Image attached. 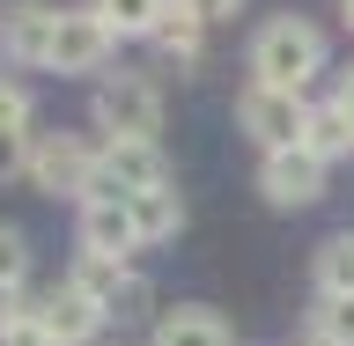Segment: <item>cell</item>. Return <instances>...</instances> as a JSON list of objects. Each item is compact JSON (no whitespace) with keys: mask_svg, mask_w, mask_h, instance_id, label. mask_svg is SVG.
I'll return each instance as SVG.
<instances>
[{"mask_svg":"<svg viewBox=\"0 0 354 346\" xmlns=\"http://www.w3.org/2000/svg\"><path fill=\"white\" fill-rule=\"evenodd\" d=\"M251 74H259L266 88H295V96H303L310 74H325V37H317L303 15H273L259 37H251Z\"/></svg>","mask_w":354,"mask_h":346,"instance_id":"6da1fadb","label":"cell"},{"mask_svg":"<svg viewBox=\"0 0 354 346\" xmlns=\"http://www.w3.org/2000/svg\"><path fill=\"white\" fill-rule=\"evenodd\" d=\"M155 184H170V162L155 140H104L96 148V177H88V199H140Z\"/></svg>","mask_w":354,"mask_h":346,"instance_id":"7a4b0ae2","label":"cell"},{"mask_svg":"<svg viewBox=\"0 0 354 346\" xmlns=\"http://www.w3.org/2000/svg\"><path fill=\"white\" fill-rule=\"evenodd\" d=\"M96 133L104 140H155L162 133V88L148 74H118L96 88Z\"/></svg>","mask_w":354,"mask_h":346,"instance_id":"3957f363","label":"cell"},{"mask_svg":"<svg viewBox=\"0 0 354 346\" xmlns=\"http://www.w3.org/2000/svg\"><path fill=\"white\" fill-rule=\"evenodd\" d=\"M96 177V148L82 133H30V184L52 199H88Z\"/></svg>","mask_w":354,"mask_h":346,"instance_id":"277c9868","label":"cell"},{"mask_svg":"<svg viewBox=\"0 0 354 346\" xmlns=\"http://www.w3.org/2000/svg\"><path fill=\"white\" fill-rule=\"evenodd\" d=\"M236 126L259 140L266 155L273 148H303V126H310V104L295 96V88H266V81H251L236 96Z\"/></svg>","mask_w":354,"mask_h":346,"instance_id":"5b68a950","label":"cell"},{"mask_svg":"<svg viewBox=\"0 0 354 346\" xmlns=\"http://www.w3.org/2000/svg\"><path fill=\"white\" fill-rule=\"evenodd\" d=\"M66 287H82V295L104 309V317H140V309L155 302V295H148V280H140L126 258H96V251H82V258H74Z\"/></svg>","mask_w":354,"mask_h":346,"instance_id":"8992f818","label":"cell"},{"mask_svg":"<svg viewBox=\"0 0 354 346\" xmlns=\"http://www.w3.org/2000/svg\"><path fill=\"white\" fill-rule=\"evenodd\" d=\"M111 30L96 8H59V22H52V52H44V66L52 74H96V66L111 59Z\"/></svg>","mask_w":354,"mask_h":346,"instance_id":"52a82bcc","label":"cell"},{"mask_svg":"<svg viewBox=\"0 0 354 346\" xmlns=\"http://www.w3.org/2000/svg\"><path fill=\"white\" fill-rule=\"evenodd\" d=\"M259 192L273 199V206H310V199L325 192V162L310 148H273L259 162Z\"/></svg>","mask_w":354,"mask_h":346,"instance_id":"ba28073f","label":"cell"},{"mask_svg":"<svg viewBox=\"0 0 354 346\" xmlns=\"http://www.w3.org/2000/svg\"><path fill=\"white\" fill-rule=\"evenodd\" d=\"M82 251H96V258H133L140 251L126 199H82Z\"/></svg>","mask_w":354,"mask_h":346,"instance_id":"9c48e42d","label":"cell"},{"mask_svg":"<svg viewBox=\"0 0 354 346\" xmlns=\"http://www.w3.org/2000/svg\"><path fill=\"white\" fill-rule=\"evenodd\" d=\"M37 325L52 331V346H88L96 331H104V309L88 302L82 287H52V295L37 302Z\"/></svg>","mask_w":354,"mask_h":346,"instance_id":"30bf717a","label":"cell"},{"mask_svg":"<svg viewBox=\"0 0 354 346\" xmlns=\"http://www.w3.org/2000/svg\"><path fill=\"white\" fill-rule=\"evenodd\" d=\"M52 22H59V8H44V0L8 8V15H0V44H8V59L44 66V52H52Z\"/></svg>","mask_w":354,"mask_h":346,"instance_id":"8fae6325","label":"cell"},{"mask_svg":"<svg viewBox=\"0 0 354 346\" xmlns=\"http://www.w3.org/2000/svg\"><path fill=\"white\" fill-rule=\"evenodd\" d=\"M155 346H229V325L214 309H199V302H177V309H162Z\"/></svg>","mask_w":354,"mask_h":346,"instance_id":"7c38bea8","label":"cell"},{"mask_svg":"<svg viewBox=\"0 0 354 346\" xmlns=\"http://www.w3.org/2000/svg\"><path fill=\"white\" fill-rule=\"evenodd\" d=\"M126 206H133V236L140 243H170L177 229H185V199H177L170 184H155V192L126 199Z\"/></svg>","mask_w":354,"mask_h":346,"instance_id":"4fadbf2b","label":"cell"},{"mask_svg":"<svg viewBox=\"0 0 354 346\" xmlns=\"http://www.w3.org/2000/svg\"><path fill=\"white\" fill-rule=\"evenodd\" d=\"M303 148L317 155V162H339V155H354V126H347V118H339V110H332V104H310Z\"/></svg>","mask_w":354,"mask_h":346,"instance_id":"5bb4252c","label":"cell"},{"mask_svg":"<svg viewBox=\"0 0 354 346\" xmlns=\"http://www.w3.org/2000/svg\"><path fill=\"white\" fill-rule=\"evenodd\" d=\"M96 15H104L111 37H155V22H162V8L170 0H88Z\"/></svg>","mask_w":354,"mask_h":346,"instance_id":"9a60e30c","label":"cell"},{"mask_svg":"<svg viewBox=\"0 0 354 346\" xmlns=\"http://www.w3.org/2000/svg\"><path fill=\"white\" fill-rule=\"evenodd\" d=\"M199 30H207V22H199L185 0H170V8H162V22H155V44H162L170 59H199Z\"/></svg>","mask_w":354,"mask_h":346,"instance_id":"2e32d148","label":"cell"},{"mask_svg":"<svg viewBox=\"0 0 354 346\" xmlns=\"http://www.w3.org/2000/svg\"><path fill=\"white\" fill-rule=\"evenodd\" d=\"M317 295H354V236L317 243Z\"/></svg>","mask_w":354,"mask_h":346,"instance_id":"e0dca14e","label":"cell"},{"mask_svg":"<svg viewBox=\"0 0 354 346\" xmlns=\"http://www.w3.org/2000/svg\"><path fill=\"white\" fill-rule=\"evenodd\" d=\"M310 339H325V346H354V295H317Z\"/></svg>","mask_w":354,"mask_h":346,"instance_id":"ac0fdd59","label":"cell"},{"mask_svg":"<svg viewBox=\"0 0 354 346\" xmlns=\"http://www.w3.org/2000/svg\"><path fill=\"white\" fill-rule=\"evenodd\" d=\"M22 273H30V243H22V229L0 221V287H22Z\"/></svg>","mask_w":354,"mask_h":346,"instance_id":"d6986e66","label":"cell"},{"mask_svg":"<svg viewBox=\"0 0 354 346\" xmlns=\"http://www.w3.org/2000/svg\"><path fill=\"white\" fill-rule=\"evenodd\" d=\"M0 133H30V88L0 81Z\"/></svg>","mask_w":354,"mask_h":346,"instance_id":"ffe728a7","label":"cell"},{"mask_svg":"<svg viewBox=\"0 0 354 346\" xmlns=\"http://www.w3.org/2000/svg\"><path fill=\"white\" fill-rule=\"evenodd\" d=\"M30 177V133H0V184Z\"/></svg>","mask_w":354,"mask_h":346,"instance_id":"44dd1931","label":"cell"},{"mask_svg":"<svg viewBox=\"0 0 354 346\" xmlns=\"http://www.w3.org/2000/svg\"><path fill=\"white\" fill-rule=\"evenodd\" d=\"M0 346H52V331H44V325H37V309H30L22 325H8V331H0Z\"/></svg>","mask_w":354,"mask_h":346,"instance_id":"7402d4cb","label":"cell"},{"mask_svg":"<svg viewBox=\"0 0 354 346\" xmlns=\"http://www.w3.org/2000/svg\"><path fill=\"white\" fill-rule=\"evenodd\" d=\"M22 317H30V302H22V287H0V331H8V325H22Z\"/></svg>","mask_w":354,"mask_h":346,"instance_id":"603a6c76","label":"cell"},{"mask_svg":"<svg viewBox=\"0 0 354 346\" xmlns=\"http://www.w3.org/2000/svg\"><path fill=\"white\" fill-rule=\"evenodd\" d=\"M185 8H192L199 22H229V15H236V8H243V0H185Z\"/></svg>","mask_w":354,"mask_h":346,"instance_id":"cb8c5ba5","label":"cell"},{"mask_svg":"<svg viewBox=\"0 0 354 346\" xmlns=\"http://www.w3.org/2000/svg\"><path fill=\"white\" fill-rule=\"evenodd\" d=\"M332 110H339V118H347V126H354V66H347V74H339V88H332Z\"/></svg>","mask_w":354,"mask_h":346,"instance_id":"d4e9b609","label":"cell"},{"mask_svg":"<svg viewBox=\"0 0 354 346\" xmlns=\"http://www.w3.org/2000/svg\"><path fill=\"white\" fill-rule=\"evenodd\" d=\"M347 30H354V0H347Z\"/></svg>","mask_w":354,"mask_h":346,"instance_id":"484cf974","label":"cell"},{"mask_svg":"<svg viewBox=\"0 0 354 346\" xmlns=\"http://www.w3.org/2000/svg\"><path fill=\"white\" fill-rule=\"evenodd\" d=\"M303 346H325V339H303Z\"/></svg>","mask_w":354,"mask_h":346,"instance_id":"4316f807","label":"cell"}]
</instances>
